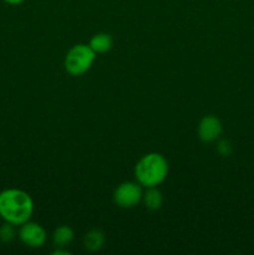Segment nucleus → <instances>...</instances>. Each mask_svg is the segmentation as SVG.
I'll list each match as a JSON object with an SVG mask.
<instances>
[{"instance_id":"f257e3e1","label":"nucleus","mask_w":254,"mask_h":255,"mask_svg":"<svg viewBox=\"0 0 254 255\" xmlns=\"http://www.w3.org/2000/svg\"><path fill=\"white\" fill-rule=\"evenodd\" d=\"M34 213V201L27 192L6 188L0 192V218L14 226L30 221Z\"/></svg>"},{"instance_id":"f03ea898","label":"nucleus","mask_w":254,"mask_h":255,"mask_svg":"<svg viewBox=\"0 0 254 255\" xmlns=\"http://www.w3.org/2000/svg\"><path fill=\"white\" fill-rule=\"evenodd\" d=\"M169 166L166 157L157 152H151L138 159L134 166V177L142 187H157L163 183L168 176Z\"/></svg>"},{"instance_id":"7ed1b4c3","label":"nucleus","mask_w":254,"mask_h":255,"mask_svg":"<svg viewBox=\"0 0 254 255\" xmlns=\"http://www.w3.org/2000/svg\"><path fill=\"white\" fill-rule=\"evenodd\" d=\"M96 55L89 44L74 45L65 56V70L71 76H81L91 69L96 60Z\"/></svg>"},{"instance_id":"20e7f679","label":"nucleus","mask_w":254,"mask_h":255,"mask_svg":"<svg viewBox=\"0 0 254 255\" xmlns=\"http://www.w3.org/2000/svg\"><path fill=\"white\" fill-rule=\"evenodd\" d=\"M142 186L138 182H124L114 191L115 204L120 208L129 209L142 202Z\"/></svg>"},{"instance_id":"39448f33","label":"nucleus","mask_w":254,"mask_h":255,"mask_svg":"<svg viewBox=\"0 0 254 255\" xmlns=\"http://www.w3.org/2000/svg\"><path fill=\"white\" fill-rule=\"evenodd\" d=\"M17 237L21 241L22 244L32 249L41 248L45 243H46L47 234L44 227L40 226L39 223L35 222L27 221L26 223L20 226L19 232H17Z\"/></svg>"},{"instance_id":"423d86ee","label":"nucleus","mask_w":254,"mask_h":255,"mask_svg":"<svg viewBox=\"0 0 254 255\" xmlns=\"http://www.w3.org/2000/svg\"><path fill=\"white\" fill-rule=\"evenodd\" d=\"M197 132H198V137L202 142L212 143L221 137L222 132H223V126L218 117L208 115L199 121Z\"/></svg>"},{"instance_id":"0eeeda50","label":"nucleus","mask_w":254,"mask_h":255,"mask_svg":"<svg viewBox=\"0 0 254 255\" xmlns=\"http://www.w3.org/2000/svg\"><path fill=\"white\" fill-rule=\"evenodd\" d=\"M89 45L96 54H105L109 52L114 46V39L107 32H97L90 40Z\"/></svg>"},{"instance_id":"6e6552de","label":"nucleus","mask_w":254,"mask_h":255,"mask_svg":"<svg viewBox=\"0 0 254 255\" xmlns=\"http://www.w3.org/2000/svg\"><path fill=\"white\" fill-rule=\"evenodd\" d=\"M106 237L101 229H91L87 232L84 237V246L85 249L89 252H97L104 247Z\"/></svg>"},{"instance_id":"1a4fd4ad","label":"nucleus","mask_w":254,"mask_h":255,"mask_svg":"<svg viewBox=\"0 0 254 255\" xmlns=\"http://www.w3.org/2000/svg\"><path fill=\"white\" fill-rule=\"evenodd\" d=\"M142 202L146 206V208L151 211H157L163 204V196L162 192L157 187H148L146 188V192L142 194Z\"/></svg>"},{"instance_id":"9d476101","label":"nucleus","mask_w":254,"mask_h":255,"mask_svg":"<svg viewBox=\"0 0 254 255\" xmlns=\"http://www.w3.org/2000/svg\"><path fill=\"white\" fill-rule=\"evenodd\" d=\"M75 233L74 229L70 226H60L52 233V243L56 247H67L69 244H71V242L74 241Z\"/></svg>"},{"instance_id":"9b49d317","label":"nucleus","mask_w":254,"mask_h":255,"mask_svg":"<svg viewBox=\"0 0 254 255\" xmlns=\"http://www.w3.org/2000/svg\"><path fill=\"white\" fill-rule=\"evenodd\" d=\"M16 237V229L14 224H10L5 222L2 226H0V242L1 243H10Z\"/></svg>"},{"instance_id":"f8f14e48","label":"nucleus","mask_w":254,"mask_h":255,"mask_svg":"<svg viewBox=\"0 0 254 255\" xmlns=\"http://www.w3.org/2000/svg\"><path fill=\"white\" fill-rule=\"evenodd\" d=\"M217 151H218V153L221 154V156H229V154L232 153V144L231 142L227 141V139H222V141L218 142V144H217Z\"/></svg>"},{"instance_id":"ddd939ff","label":"nucleus","mask_w":254,"mask_h":255,"mask_svg":"<svg viewBox=\"0 0 254 255\" xmlns=\"http://www.w3.org/2000/svg\"><path fill=\"white\" fill-rule=\"evenodd\" d=\"M52 255H70V252L65 251V249H62V247H57L56 251H54L51 253Z\"/></svg>"},{"instance_id":"4468645a","label":"nucleus","mask_w":254,"mask_h":255,"mask_svg":"<svg viewBox=\"0 0 254 255\" xmlns=\"http://www.w3.org/2000/svg\"><path fill=\"white\" fill-rule=\"evenodd\" d=\"M2 1L6 2V4H9V5H20V4H22L25 0H2Z\"/></svg>"}]
</instances>
